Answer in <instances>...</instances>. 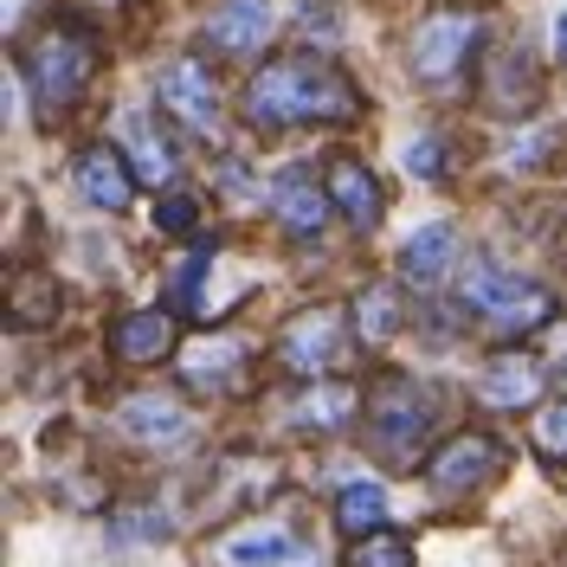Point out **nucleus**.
<instances>
[{
	"instance_id": "29",
	"label": "nucleus",
	"mask_w": 567,
	"mask_h": 567,
	"mask_svg": "<svg viewBox=\"0 0 567 567\" xmlns=\"http://www.w3.org/2000/svg\"><path fill=\"white\" fill-rule=\"evenodd\" d=\"M555 52H561V59H567V13H561V20H555Z\"/></svg>"
},
{
	"instance_id": "20",
	"label": "nucleus",
	"mask_w": 567,
	"mask_h": 567,
	"mask_svg": "<svg viewBox=\"0 0 567 567\" xmlns=\"http://www.w3.org/2000/svg\"><path fill=\"white\" fill-rule=\"evenodd\" d=\"M52 317H59V284H52V271H13V284H7V322L13 329H45Z\"/></svg>"
},
{
	"instance_id": "3",
	"label": "nucleus",
	"mask_w": 567,
	"mask_h": 567,
	"mask_svg": "<svg viewBox=\"0 0 567 567\" xmlns=\"http://www.w3.org/2000/svg\"><path fill=\"white\" fill-rule=\"evenodd\" d=\"M464 310L484 322L491 336L516 342V336H535V329L555 322V297H548L542 284L503 271V265H471V271H464Z\"/></svg>"
},
{
	"instance_id": "10",
	"label": "nucleus",
	"mask_w": 567,
	"mask_h": 567,
	"mask_svg": "<svg viewBox=\"0 0 567 567\" xmlns=\"http://www.w3.org/2000/svg\"><path fill=\"white\" fill-rule=\"evenodd\" d=\"M278 33V7L271 0H219L200 27V45L219 59H251L265 39Z\"/></svg>"
},
{
	"instance_id": "14",
	"label": "nucleus",
	"mask_w": 567,
	"mask_h": 567,
	"mask_svg": "<svg viewBox=\"0 0 567 567\" xmlns=\"http://www.w3.org/2000/svg\"><path fill=\"white\" fill-rule=\"evenodd\" d=\"M329 187L322 181H310V168H284L278 187H271V213H278L284 233H297V239H310V233H322L329 226Z\"/></svg>"
},
{
	"instance_id": "4",
	"label": "nucleus",
	"mask_w": 567,
	"mask_h": 567,
	"mask_svg": "<svg viewBox=\"0 0 567 567\" xmlns=\"http://www.w3.org/2000/svg\"><path fill=\"white\" fill-rule=\"evenodd\" d=\"M200 567H322L310 535L297 523H271V516H246L233 529H219L200 548Z\"/></svg>"
},
{
	"instance_id": "17",
	"label": "nucleus",
	"mask_w": 567,
	"mask_h": 567,
	"mask_svg": "<svg viewBox=\"0 0 567 567\" xmlns=\"http://www.w3.org/2000/svg\"><path fill=\"white\" fill-rule=\"evenodd\" d=\"M110 354L130 361V368H155L162 354H175V317H162V310L123 317L116 329H110Z\"/></svg>"
},
{
	"instance_id": "12",
	"label": "nucleus",
	"mask_w": 567,
	"mask_h": 567,
	"mask_svg": "<svg viewBox=\"0 0 567 567\" xmlns=\"http://www.w3.org/2000/svg\"><path fill=\"white\" fill-rule=\"evenodd\" d=\"M246 368H251V349L239 336H207V342H194L187 361H181V374H187L194 393H239L246 388Z\"/></svg>"
},
{
	"instance_id": "25",
	"label": "nucleus",
	"mask_w": 567,
	"mask_h": 567,
	"mask_svg": "<svg viewBox=\"0 0 567 567\" xmlns=\"http://www.w3.org/2000/svg\"><path fill=\"white\" fill-rule=\"evenodd\" d=\"M342 567H413V542L400 529H374V535H354L349 561Z\"/></svg>"
},
{
	"instance_id": "21",
	"label": "nucleus",
	"mask_w": 567,
	"mask_h": 567,
	"mask_svg": "<svg viewBox=\"0 0 567 567\" xmlns=\"http://www.w3.org/2000/svg\"><path fill=\"white\" fill-rule=\"evenodd\" d=\"M535 91H542V84H535L523 45H516V52H496V71H491V84H484V104L503 110V116H523V110L535 104Z\"/></svg>"
},
{
	"instance_id": "6",
	"label": "nucleus",
	"mask_w": 567,
	"mask_h": 567,
	"mask_svg": "<svg viewBox=\"0 0 567 567\" xmlns=\"http://www.w3.org/2000/svg\"><path fill=\"white\" fill-rule=\"evenodd\" d=\"M342 361H349V322L336 310H303L278 336V368L297 381H329Z\"/></svg>"
},
{
	"instance_id": "23",
	"label": "nucleus",
	"mask_w": 567,
	"mask_h": 567,
	"mask_svg": "<svg viewBox=\"0 0 567 567\" xmlns=\"http://www.w3.org/2000/svg\"><path fill=\"white\" fill-rule=\"evenodd\" d=\"M354 329L361 342H388L406 329V303H400V284H368L361 303H354Z\"/></svg>"
},
{
	"instance_id": "9",
	"label": "nucleus",
	"mask_w": 567,
	"mask_h": 567,
	"mask_svg": "<svg viewBox=\"0 0 567 567\" xmlns=\"http://www.w3.org/2000/svg\"><path fill=\"white\" fill-rule=\"evenodd\" d=\"M496 464H503V445L491 432H458V439L439 445V458L425 464V477H432L439 496H464V491H484L496 477Z\"/></svg>"
},
{
	"instance_id": "13",
	"label": "nucleus",
	"mask_w": 567,
	"mask_h": 567,
	"mask_svg": "<svg viewBox=\"0 0 567 567\" xmlns=\"http://www.w3.org/2000/svg\"><path fill=\"white\" fill-rule=\"evenodd\" d=\"M322 187H329V200L342 207V219H349L354 233H374V226H381L388 194H381V181L368 175L354 155H336V162H329V175H322Z\"/></svg>"
},
{
	"instance_id": "8",
	"label": "nucleus",
	"mask_w": 567,
	"mask_h": 567,
	"mask_svg": "<svg viewBox=\"0 0 567 567\" xmlns=\"http://www.w3.org/2000/svg\"><path fill=\"white\" fill-rule=\"evenodd\" d=\"M116 425H123V439L142 445V452H181L194 439V413L181 406L175 393H136V400H123L116 406Z\"/></svg>"
},
{
	"instance_id": "7",
	"label": "nucleus",
	"mask_w": 567,
	"mask_h": 567,
	"mask_svg": "<svg viewBox=\"0 0 567 567\" xmlns=\"http://www.w3.org/2000/svg\"><path fill=\"white\" fill-rule=\"evenodd\" d=\"M477 33H484V20H477V13H432L420 33H413V71H420L425 84L458 78V71L471 65Z\"/></svg>"
},
{
	"instance_id": "22",
	"label": "nucleus",
	"mask_w": 567,
	"mask_h": 567,
	"mask_svg": "<svg viewBox=\"0 0 567 567\" xmlns=\"http://www.w3.org/2000/svg\"><path fill=\"white\" fill-rule=\"evenodd\" d=\"M123 142H130V155H136V175L142 181H168V175H175V142L162 136L142 110L123 116Z\"/></svg>"
},
{
	"instance_id": "16",
	"label": "nucleus",
	"mask_w": 567,
	"mask_h": 567,
	"mask_svg": "<svg viewBox=\"0 0 567 567\" xmlns=\"http://www.w3.org/2000/svg\"><path fill=\"white\" fill-rule=\"evenodd\" d=\"M354 413H361V393H354L349 381H310V388L284 406V425H290V432H336V425H349Z\"/></svg>"
},
{
	"instance_id": "18",
	"label": "nucleus",
	"mask_w": 567,
	"mask_h": 567,
	"mask_svg": "<svg viewBox=\"0 0 567 567\" xmlns=\"http://www.w3.org/2000/svg\"><path fill=\"white\" fill-rule=\"evenodd\" d=\"M484 406H535V393H542V368H535L529 354H496L491 368H484Z\"/></svg>"
},
{
	"instance_id": "19",
	"label": "nucleus",
	"mask_w": 567,
	"mask_h": 567,
	"mask_svg": "<svg viewBox=\"0 0 567 567\" xmlns=\"http://www.w3.org/2000/svg\"><path fill=\"white\" fill-rule=\"evenodd\" d=\"M452 258H458V233L439 219V226H425V233L406 239V251H400V278L406 284H439L445 271H452Z\"/></svg>"
},
{
	"instance_id": "11",
	"label": "nucleus",
	"mask_w": 567,
	"mask_h": 567,
	"mask_svg": "<svg viewBox=\"0 0 567 567\" xmlns=\"http://www.w3.org/2000/svg\"><path fill=\"white\" fill-rule=\"evenodd\" d=\"M155 97L187 130H213L219 123V84H213V71L200 59H168L155 71Z\"/></svg>"
},
{
	"instance_id": "24",
	"label": "nucleus",
	"mask_w": 567,
	"mask_h": 567,
	"mask_svg": "<svg viewBox=\"0 0 567 567\" xmlns=\"http://www.w3.org/2000/svg\"><path fill=\"white\" fill-rule=\"evenodd\" d=\"M336 523L349 535H374L388 523V491L381 484H349V491L336 496Z\"/></svg>"
},
{
	"instance_id": "26",
	"label": "nucleus",
	"mask_w": 567,
	"mask_h": 567,
	"mask_svg": "<svg viewBox=\"0 0 567 567\" xmlns=\"http://www.w3.org/2000/svg\"><path fill=\"white\" fill-rule=\"evenodd\" d=\"M535 452H542V458H555V464L567 458V400H555V406H542V413H535Z\"/></svg>"
},
{
	"instance_id": "5",
	"label": "nucleus",
	"mask_w": 567,
	"mask_h": 567,
	"mask_svg": "<svg viewBox=\"0 0 567 567\" xmlns=\"http://www.w3.org/2000/svg\"><path fill=\"white\" fill-rule=\"evenodd\" d=\"M432 439V400L425 388H413L406 374H393L368 393V445L388 464H413Z\"/></svg>"
},
{
	"instance_id": "28",
	"label": "nucleus",
	"mask_w": 567,
	"mask_h": 567,
	"mask_svg": "<svg viewBox=\"0 0 567 567\" xmlns=\"http://www.w3.org/2000/svg\"><path fill=\"white\" fill-rule=\"evenodd\" d=\"M406 168H413L420 181H439V175H445V142H439V136H420L413 148H406Z\"/></svg>"
},
{
	"instance_id": "2",
	"label": "nucleus",
	"mask_w": 567,
	"mask_h": 567,
	"mask_svg": "<svg viewBox=\"0 0 567 567\" xmlns=\"http://www.w3.org/2000/svg\"><path fill=\"white\" fill-rule=\"evenodd\" d=\"M13 59H20V78H27V91H33L39 116H45V123H59V116L91 91L97 39H91V27H78V20H45L39 39H27Z\"/></svg>"
},
{
	"instance_id": "30",
	"label": "nucleus",
	"mask_w": 567,
	"mask_h": 567,
	"mask_svg": "<svg viewBox=\"0 0 567 567\" xmlns=\"http://www.w3.org/2000/svg\"><path fill=\"white\" fill-rule=\"evenodd\" d=\"M561 374H567V342H561Z\"/></svg>"
},
{
	"instance_id": "1",
	"label": "nucleus",
	"mask_w": 567,
	"mask_h": 567,
	"mask_svg": "<svg viewBox=\"0 0 567 567\" xmlns=\"http://www.w3.org/2000/svg\"><path fill=\"white\" fill-rule=\"evenodd\" d=\"M246 116L258 130H290V123H349L361 116V91L342 65L322 52H284L246 84Z\"/></svg>"
},
{
	"instance_id": "15",
	"label": "nucleus",
	"mask_w": 567,
	"mask_h": 567,
	"mask_svg": "<svg viewBox=\"0 0 567 567\" xmlns=\"http://www.w3.org/2000/svg\"><path fill=\"white\" fill-rule=\"evenodd\" d=\"M71 181H78V194H84L91 207H104V213H123L130 200H136V175H130V162H123L116 148H104V142L78 155Z\"/></svg>"
},
{
	"instance_id": "27",
	"label": "nucleus",
	"mask_w": 567,
	"mask_h": 567,
	"mask_svg": "<svg viewBox=\"0 0 567 567\" xmlns=\"http://www.w3.org/2000/svg\"><path fill=\"white\" fill-rule=\"evenodd\" d=\"M155 219H162V233H194V226H200V200H194V194H168V200L155 207Z\"/></svg>"
}]
</instances>
